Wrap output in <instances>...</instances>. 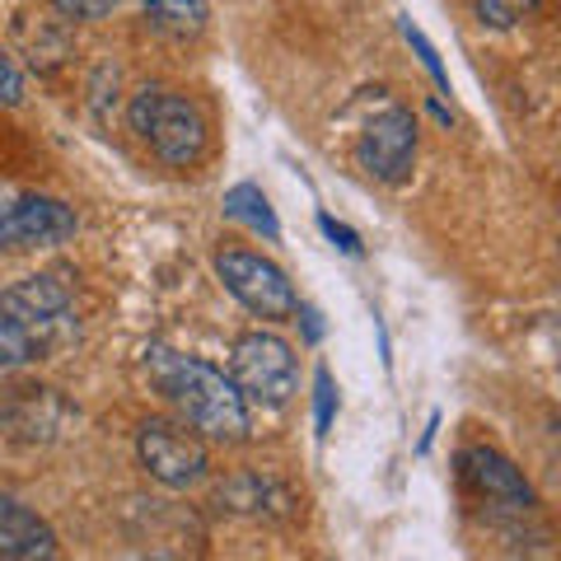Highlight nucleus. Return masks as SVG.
I'll return each mask as SVG.
<instances>
[{
	"label": "nucleus",
	"instance_id": "nucleus-12",
	"mask_svg": "<svg viewBox=\"0 0 561 561\" xmlns=\"http://www.w3.org/2000/svg\"><path fill=\"white\" fill-rule=\"evenodd\" d=\"M146 20L160 33H169V38H197L210 10L206 0H146Z\"/></svg>",
	"mask_w": 561,
	"mask_h": 561
},
{
	"label": "nucleus",
	"instance_id": "nucleus-14",
	"mask_svg": "<svg viewBox=\"0 0 561 561\" xmlns=\"http://www.w3.org/2000/svg\"><path fill=\"white\" fill-rule=\"evenodd\" d=\"M43 356H47V346L33 337L24 323H14V319L0 313V375H5V370H24V365L43 360Z\"/></svg>",
	"mask_w": 561,
	"mask_h": 561
},
{
	"label": "nucleus",
	"instance_id": "nucleus-16",
	"mask_svg": "<svg viewBox=\"0 0 561 561\" xmlns=\"http://www.w3.org/2000/svg\"><path fill=\"white\" fill-rule=\"evenodd\" d=\"M538 5H542V0H472L478 20L491 24V28H515L519 20L538 14Z\"/></svg>",
	"mask_w": 561,
	"mask_h": 561
},
{
	"label": "nucleus",
	"instance_id": "nucleus-3",
	"mask_svg": "<svg viewBox=\"0 0 561 561\" xmlns=\"http://www.w3.org/2000/svg\"><path fill=\"white\" fill-rule=\"evenodd\" d=\"M230 379L243 393V402H262V408H286L295 393V351L276 337V332H243L234 342Z\"/></svg>",
	"mask_w": 561,
	"mask_h": 561
},
{
	"label": "nucleus",
	"instance_id": "nucleus-2",
	"mask_svg": "<svg viewBox=\"0 0 561 561\" xmlns=\"http://www.w3.org/2000/svg\"><path fill=\"white\" fill-rule=\"evenodd\" d=\"M127 117H131V131L140 140H150V150L160 154L164 164L187 169V164L202 160L206 117H202V108L192 99L169 94V90H160V84H146V90L131 99Z\"/></svg>",
	"mask_w": 561,
	"mask_h": 561
},
{
	"label": "nucleus",
	"instance_id": "nucleus-11",
	"mask_svg": "<svg viewBox=\"0 0 561 561\" xmlns=\"http://www.w3.org/2000/svg\"><path fill=\"white\" fill-rule=\"evenodd\" d=\"M66 421V408L51 389H5L0 393V426L10 435H24V440H47Z\"/></svg>",
	"mask_w": 561,
	"mask_h": 561
},
{
	"label": "nucleus",
	"instance_id": "nucleus-7",
	"mask_svg": "<svg viewBox=\"0 0 561 561\" xmlns=\"http://www.w3.org/2000/svg\"><path fill=\"white\" fill-rule=\"evenodd\" d=\"M136 454H140V468L173 491L206 478V445L192 431L173 426V421H146L136 435Z\"/></svg>",
	"mask_w": 561,
	"mask_h": 561
},
{
	"label": "nucleus",
	"instance_id": "nucleus-20",
	"mask_svg": "<svg viewBox=\"0 0 561 561\" xmlns=\"http://www.w3.org/2000/svg\"><path fill=\"white\" fill-rule=\"evenodd\" d=\"M61 14H70V20H103V14L117 10V0H51Z\"/></svg>",
	"mask_w": 561,
	"mask_h": 561
},
{
	"label": "nucleus",
	"instance_id": "nucleus-5",
	"mask_svg": "<svg viewBox=\"0 0 561 561\" xmlns=\"http://www.w3.org/2000/svg\"><path fill=\"white\" fill-rule=\"evenodd\" d=\"M216 276L225 280V290L234 295V300L257 313V319H290L295 309H300V300H295V286L286 280V272L276 267V262H267L262 253H243V249H225L216 257Z\"/></svg>",
	"mask_w": 561,
	"mask_h": 561
},
{
	"label": "nucleus",
	"instance_id": "nucleus-9",
	"mask_svg": "<svg viewBox=\"0 0 561 561\" xmlns=\"http://www.w3.org/2000/svg\"><path fill=\"white\" fill-rule=\"evenodd\" d=\"M459 478L478 491L482 501L501 505V511H515V515L534 511V486L524 482V472L505 459V454L486 449V445H468L459 454Z\"/></svg>",
	"mask_w": 561,
	"mask_h": 561
},
{
	"label": "nucleus",
	"instance_id": "nucleus-18",
	"mask_svg": "<svg viewBox=\"0 0 561 561\" xmlns=\"http://www.w3.org/2000/svg\"><path fill=\"white\" fill-rule=\"evenodd\" d=\"M332 408H337V393H332V375L319 370V379H313V426H319V435H328V426H332Z\"/></svg>",
	"mask_w": 561,
	"mask_h": 561
},
{
	"label": "nucleus",
	"instance_id": "nucleus-19",
	"mask_svg": "<svg viewBox=\"0 0 561 561\" xmlns=\"http://www.w3.org/2000/svg\"><path fill=\"white\" fill-rule=\"evenodd\" d=\"M0 103H5V108L24 103V70L10 61V51H0Z\"/></svg>",
	"mask_w": 561,
	"mask_h": 561
},
{
	"label": "nucleus",
	"instance_id": "nucleus-13",
	"mask_svg": "<svg viewBox=\"0 0 561 561\" xmlns=\"http://www.w3.org/2000/svg\"><path fill=\"white\" fill-rule=\"evenodd\" d=\"M225 216L239 220V225H249V230H257L262 239H280L272 202L262 197V187H253V183H234L230 192H225Z\"/></svg>",
	"mask_w": 561,
	"mask_h": 561
},
{
	"label": "nucleus",
	"instance_id": "nucleus-1",
	"mask_svg": "<svg viewBox=\"0 0 561 561\" xmlns=\"http://www.w3.org/2000/svg\"><path fill=\"white\" fill-rule=\"evenodd\" d=\"M150 379L160 383V393L183 412L192 431L210 435V440H243L249 435V402L234 389V379H225L216 365H206L197 356H179L169 346L146 351Z\"/></svg>",
	"mask_w": 561,
	"mask_h": 561
},
{
	"label": "nucleus",
	"instance_id": "nucleus-21",
	"mask_svg": "<svg viewBox=\"0 0 561 561\" xmlns=\"http://www.w3.org/2000/svg\"><path fill=\"white\" fill-rule=\"evenodd\" d=\"M319 225H323V234L337 243L342 253H351V257H360V239H356V230H346V225H337L332 216H319Z\"/></svg>",
	"mask_w": 561,
	"mask_h": 561
},
{
	"label": "nucleus",
	"instance_id": "nucleus-22",
	"mask_svg": "<svg viewBox=\"0 0 561 561\" xmlns=\"http://www.w3.org/2000/svg\"><path fill=\"white\" fill-rule=\"evenodd\" d=\"M295 313H300V309H295ZM300 319H305V337H309V342H319V337H323V323H319V313H313V309H305Z\"/></svg>",
	"mask_w": 561,
	"mask_h": 561
},
{
	"label": "nucleus",
	"instance_id": "nucleus-10",
	"mask_svg": "<svg viewBox=\"0 0 561 561\" xmlns=\"http://www.w3.org/2000/svg\"><path fill=\"white\" fill-rule=\"evenodd\" d=\"M57 557V534L51 524L0 491V561H47Z\"/></svg>",
	"mask_w": 561,
	"mask_h": 561
},
{
	"label": "nucleus",
	"instance_id": "nucleus-17",
	"mask_svg": "<svg viewBox=\"0 0 561 561\" xmlns=\"http://www.w3.org/2000/svg\"><path fill=\"white\" fill-rule=\"evenodd\" d=\"M402 38H408L412 47H416V57H421V66L431 70L435 76V84H440V90H449V76H445V66H440V57H435V47L426 43V33H421L412 20H402Z\"/></svg>",
	"mask_w": 561,
	"mask_h": 561
},
{
	"label": "nucleus",
	"instance_id": "nucleus-6",
	"mask_svg": "<svg viewBox=\"0 0 561 561\" xmlns=\"http://www.w3.org/2000/svg\"><path fill=\"white\" fill-rule=\"evenodd\" d=\"M76 234V210L57 197L20 192V197H0V249H51Z\"/></svg>",
	"mask_w": 561,
	"mask_h": 561
},
{
	"label": "nucleus",
	"instance_id": "nucleus-8",
	"mask_svg": "<svg viewBox=\"0 0 561 561\" xmlns=\"http://www.w3.org/2000/svg\"><path fill=\"white\" fill-rule=\"evenodd\" d=\"M416 160V122L408 108H383L365 122L356 140V164L379 183H402Z\"/></svg>",
	"mask_w": 561,
	"mask_h": 561
},
{
	"label": "nucleus",
	"instance_id": "nucleus-15",
	"mask_svg": "<svg viewBox=\"0 0 561 561\" xmlns=\"http://www.w3.org/2000/svg\"><path fill=\"white\" fill-rule=\"evenodd\" d=\"M220 501H230L234 511H249V515H262V511H272V501H286L272 482H262V478H234L230 486H220Z\"/></svg>",
	"mask_w": 561,
	"mask_h": 561
},
{
	"label": "nucleus",
	"instance_id": "nucleus-4",
	"mask_svg": "<svg viewBox=\"0 0 561 561\" xmlns=\"http://www.w3.org/2000/svg\"><path fill=\"white\" fill-rule=\"evenodd\" d=\"M70 305H76V295H70L61 276H24V280H14L10 290H0V313L24 323L47 351H57L61 342L76 337Z\"/></svg>",
	"mask_w": 561,
	"mask_h": 561
}]
</instances>
